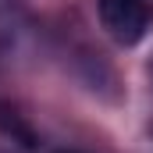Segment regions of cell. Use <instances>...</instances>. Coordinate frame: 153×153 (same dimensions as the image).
<instances>
[{
    "label": "cell",
    "instance_id": "cell-1",
    "mask_svg": "<svg viewBox=\"0 0 153 153\" xmlns=\"http://www.w3.org/2000/svg\"><path fill=\"white\" fill-rule=\"evenodd\" d=\"M100 22L114 43L135 46L150 29L153 11L146 0H100Z\"/></svg>",
    "mask_w": 153,
    "mask_h": 153
},
{
    "label": "cell",
    "instance_id": "cell-3",
    "mask_svg": "<svg viewBox=\"0 0 153 153\" xmlns=\"http://www.w3.org/2000/svg\"><path fill=\"white\" fill-rule=\"evenodd\" d=\"M61 153H82V150H61Z\"/></svg>",
    "mask_w": 153,
    "mask_h": 153
},
{
    "label": "cell",
    "instance_id": "cell-2",
    "mask_svg": "<svg viewBox=\"0 0 153 153\" xmlns=\"http://www.w3.org/2000/svg\"><path fill=\"white\" fill-rule=\"evenodd\" d=\"M0 128H4L11 139H18L22 146H29V150L36 146V132L29 128V121L18 114L14 107H7V103H0Z\"/></svg>",
    "mask_w": 153,
    "mask_h": 153
}]
</instances>
